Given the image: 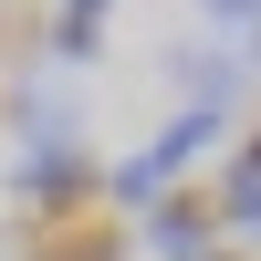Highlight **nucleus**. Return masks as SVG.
<instances>
[{
  "label": "nucleus",
  "mask_w": 261,
  "mask_h": 261,
  "mask_svg": "<svg viewBox=\"0 0 261 261\" xmlns=\"http://www.w3.org/2000/svg\"><path fill=\"white\" fill-rule=\"evenodd\" d=\"M220 136H230V105H178V115L136 146V157L157 167L167 188H188V178H199V157H220Z\"/></svg>",
  "instance_id": "nucleus-1"
},
{
  "label": "nucleus",
  "mask_w": 261,
  "mask_h": 261,
  "mask_svg": "<svg viewBox=\"0 0 261 261\" xmlns=\"http://www.w3.org/2000/svg\"><path fill=\"white\" fill-rule=\"evenodd\" d=\"M136 220H146V251H157V261H209V251H220L209 188H167V199H146Z\"/></svg>",
  "instance_id": "nucleus-2"
},
{
  "label": "nucleus",
  "mask_w": 261,
  "mask_h": 261,
  "mask_svg": "<svg viewBox=\"0 0 261 261\" xmlns=\"http://www.w3.org/2000/svg\"><path fill=\"white\" fill-rule=\"evenodd\" d=\"M21 261H125V220L115 209H73V220H32L21 230Z\"/></svg>",
  "instance_id": "nucleus-3"
},
{
  "label": "nucleus",
  "mask_w": 261,
  "mask_h": 261,
  "mask_svg": "<svg viewBox=\"0 0 261 261\" xmlns=\"http://www.w3.org/2000/svg\"><path fill=\"white\" fill-rule=\"evenodd\" d=\"M0 125L21 136V157H53V146H84V125H73V94H63L53 73H42V84H11V94H0Z\"/></svg>",
  "instance_id": "nucleus-4"
},
{
  "label": "nucleus",
  "mask_w": 261,
  "mask_h": 261,
  "mask_svg": "<svg viewBox=\"0 0 261 261\" xmlns=\"http://www.w3.org/2000/svg\"><path fill=\"white\" fill-rule=\"evenodd\" d=\"M241 53H220V42H167V84H188V105H241Z\"/></svg>",
  "instance_id": "nucleus-5"
},
{
  "label": "nucleus",
  "mask_w": 261,
  "mask_h": 261,
  "mask_svg": "<svg viewBox=\"0 0 261 261\" xmlns=\"http://www.w3.org/2000/svg\"><path fill=\"white\" fill-rule=\"evenodd\" d=\"M209 209H220V241H230V251H261V178H251V167H230V157H220Z\"/></svg>",
  "instance_id": "nucleus-6"
},
{
  "label": "nucleus",
  "mask_w": 261,
  "mask_h": 261,
  "mask_svg": "<svg viewBox=\"0 0 261 261\" xmlns=\"http://www.w3.org/2000/svg\"><path fill=\"white\" fill-rule=\"evenodd\" d=\"M199 21H209V42H220V53L261 63V0H199Z\"/></svg>",
  "instance_id": "nucleus-7"
},
{
  "label": "nucleus",
  "mask_w": 261,
  "mask_h": 261,
  "mask_svg": "<svg viewBox=\"0 0 261 261\" xmlns=\"http://www.w3.org/2000/svg\"><path fill=\"white\" fill-rule=\"evenodd\" d=\"M105 11L115 0H53V21H84V32H105Z\"/></svg>",
  "instance_id": "nucleus-8"
},
{
  "label": "nucleus",
  "mask_w": 261,
  "mask_h": 261,
  "mask_svg": "<svg viewBox=\"0 0 261 261\" xmlns=\"http://www.w3.org/2000/svg\"><path fill=\"white\" fill-rule=\"evenodd\" d=\"M230 167H251V178H261V115H251V136L230 146Z\"/></svg>",
  "instance_id": "nucleus-9"
},
{
  "label": "nucleus",
  "mask_w": 261,
  "mask_h": 261,
  "mask_svg": "<svg viewBox=\"0 0 261 261\" xmlns=\"http://www.w3.org/2000/svg\"><path fill=\"white\" fill-rule=\"evenodd\" d=\"M209 261H261V251H230V241H220V251H209Z\"/></svg>",
  "instance_id": "nucleus-10"
}]
</instances>
